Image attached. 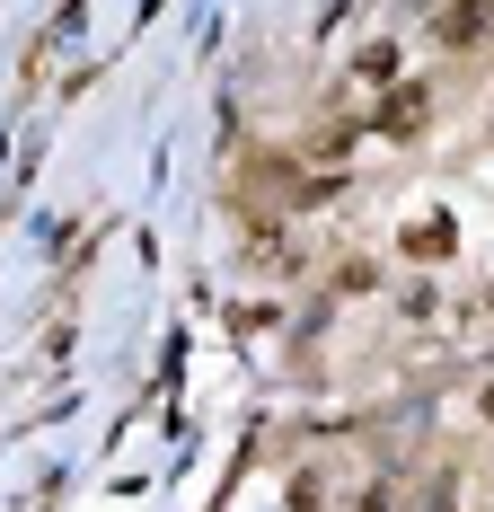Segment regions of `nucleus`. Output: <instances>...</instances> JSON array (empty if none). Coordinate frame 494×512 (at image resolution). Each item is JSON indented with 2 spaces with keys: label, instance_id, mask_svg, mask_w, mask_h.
<instances>
[{
  "label": "nucleus",
  "instance_id": "1a4fd4ad",
  "mask_svg": "<svg viewBox=\"0 0 494 512\" xmlns=\"http://www.w3.org/2000/svg\"><path fill=\"white\" fill-rule=\"evenodd\" d=\"M353 512H397V486H389V477H371V486L353 495Z\"/></svg>",
  "mask_w": 494,
  "mask_h": 512
},
{
  "label": "nucleus",
  "instance_id": "f257e3e1",
  "mask_svg": "<svg viewBox=\"0 0 494 512\" xmlns=\"http://www.w3.org/2000/svg\"><path fill=\"white\" fill-rule=\"evenodd\" d=\"M494 45V0H442L433 9V53H477Z\"/></svg>",
  "mask_w": 494,
  "mask_h": 512
},
{
  "label": "nucleus",
  "instance_id": "39448f33",
  "mask_svg": "<svg viewBox=\"0 0 494 512\" xmlns=\"http://www.w3.org/2000/svg\"><path fill=\"white\" fill-rule=\"evenodd\" d=\"M283 504H292V512H327V477H318V468H292Z\"/></svg>",
  "mask_w": 494,
  "mask_h": 512
},
{
  "label": "nucleus",
  "instance_id": "0eeeda50",
  "mask_svg": "<svg viewBox=\"0 0 494 512\" xmlns=\"http://www.w3.org/2000/svg\"><path fill=\"white\" fill-rule=\"evenodd\" d=\"M371 283H380V265H371V256H345V265H336V292H371Z\"/></svg>",
  "mask_w": 494,
  "mask_h": 512
},
{
  "label": "nucleus",
  "instance_id": "423d86ee",
  "mask_svg": "<svg viewBox=\"0 0 494 512\" xmlns=\"http://www.w3.org/2000/svg\"><path fill=\"white\" fill-rule=\"evenodd\" d=\"M389 80H397V53L389 45H371L362 62H353V89H389Z\"/></svg>",
  "mask_w": 494,
  "mask_h": 512
},
{
  "label": "nucleus",
  "instance_id": "9d476101",
  "mask_svg": "<svg viewBox=\"0 0 494 512\" xmlns=\"http://www.w3.org/2000/svg\"><path fill=\"white\" fill-rule=\"evenodd\" d=\"M477 415H486V424H494V380H486V389H477Z\"/></svg>",
  "mask_w": 494,
  "mask_h": 512
},
{
  "label": "nucleus",
  "instance_id": "f03ea898",
  "mask_svg": "<svg viewBox=\"0 0 494 512\" xmlns=\"http://www.w3.org/2000/svg\"><path fill=\"white\" fill-rule=\"evenodd\" d=\"M397 256H406V265H450V256H459V221H450V212H415V221L397 230Z\"/></svg>",
  "mask_w": 494,
  "mask_h": 512
},
{
  "label": "nucleus",
  "instance_id": "20e7f679",
  "mask_svg": "<svg viewBox=\"0 0 494 512\" xmlns=\"http://www.w3.org/2000/svg\"><path fill=\"white\" fill-rule=\"evenodd\" d=\"M459 495H468V486H459V468L442 460L424 486H415V495H406V512H459Z\"/></svg>",
  "mask_w": 494,
  "mask_h": 512
},
{
  "label": "nucleus",
  "instance_id": "7ed1b4c3",
  "mask_svg": "<svg viewBox=\"0 0 494 512\" xmlns=\"http://www.w3.org/2000/svg\"><path fill=\"white\" fill-rule=\"evenodd\" d=\"M424 115H433V80H389V98H380V133H424Z\"/></svg>",
  "mask_w": 494,
  "mask_h": 512
},
{
  "label": "nucleus",
  "instance_id": "6e6552de",
  "mask_svg": "<svg viewBox=\"0 0 494 512\" xmlns=\"http://www.w3.org/2000/svg\"><path fill=\"white\" fill-rule=\"evenodd\" d=\"M397 309H406V318H442V283H415Z\"/></svg>",
  "mask_w": 494,
  "mask_h": 512
}]
</instances>
